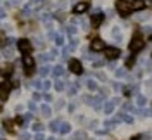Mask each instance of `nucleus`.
Instances as JSON below:
<instances>
[{
  "mask_svg": "<svg viewBox=\"0 0 152 140\" xmlns=\"http://www.w3.org/2000/svg\"><path fill=\"white\" fill-rule=\"evenodd\" d=\"M143 45H145V42H143V38L140 33H135L132 38V42H130V50L132 52H138V50H142Z\"/></svg>",
  "mask_w": 152,
  "mask_h": 140,
  "instance_id": "f257e3e1",
  "label": "nucleus"
},
{
  "mask_svg": "<svg viewBox=\"0 0 152 140\" xmlns=\"http://www.w3.org/2000/svg\"><path fill=\"white\" fill-rule=\"evenodd\" d=\"M116 9L119 10L121 16H128V14L132 12V5H130L128 2H124V0H118V2H116Z\"/></svg>",
  "mask_w": 152,
  "mask_h": 140,
  "instance_id": "f03ea898",
  "label": "nucleus"
},
{
  "mask_svg": "<svg viewBox=\"0 0 152 140\" xmlns=\"http://www.w3.org/2000/svg\"><path fill=\"white\" fill-rule=\"evenodd\" d=\"M67 66H69V71L75 73V75H81L83 73V66H81V62L78 59H69Z\"/></svg>",
  "mask_w": 152,
  "mask_h": 140,
  "instance_id": "7ed1b4c3",
  "label": "nucleus"
},
{
  "mask_svg": "<svg viewBox=\"0 0 152 140\" xmlns=\"http://www.w3.org/2000/svg\"><path fill=\"white\" fill-rule=\"evenodd\" d=\"M10 88H12V83H9V81H2L0 83V100H7Z\"/></svg>",
  "mask_w": 152,
  "mask_h": 140,
  "instance_id": "20e7f679",
  "label": "nucleus"
},
{
  "mask_svg": "<svg viewBox=\"0 0 152 140\" xmlns=\"http://www.w3.org/2000/svg\"><path fill=\"white\" fill-rule=\"evenodd\" d=\"M18 48L21 52H29V50H31V42L26 40V38H21L18 42Z\"/></svg>",
  "mask_w": 152,
  "mask_h": 140,
  "instance_id": "39448f33",
  "label": "nucleus"
},
{
  "mask_svg": "<svg viewBox=\"0 0 152 140\" xmlns=\"http://www.w3.org/2000/svg\"><path fill=\"white\" fill-rule=\"evenodd\" d=\"M105 50V56H107V59H118V57H119V54H121V52H119V48H116V47H109V48H104Z\"/></svg>",
  "mask_w": 152,
  "mask_h": 140,
  "instance_id": "423d86ee",
  "label": "nucleus"
},
{
  "mask_svg": "<svg viewBox=\"0 0 152 140\" xmlns=\"http://www.w3.org/2000/svg\"><path fill=\"white\" fill-rule=\"evenodd\" d=\"M90 48H92V50H95V52H99V50H104V48H105L104 40H100V38H95L94 42H92V45H90Z\"/></svg>",
  "mask_w": 152,
  "mask_h": 140,
  "instance_id": "0eeeda50",
  "label": "nucleus"
},
{
  "mask_svg": "<svg viewBox=\"0 0 152 140\" xmlns=\"http://www.w3.org/2000/svg\"><path fill=\"white\" fill-rule=\"evenodd\" d=\"M88 7H90V4L88 2H80V4H76L75 5V14H83V12H86L88 10Z\"/></svg>",
  "mask_w": 152,
  "mask_h": 140,
  "instance_id": "6e6552de",
  "label": "nucleus"
},
{
  "mask_svg": "<svg viewBox=\"0 0 152 140\" xmlns=\"http://www.w3.org/2000/svg\"><path fill=\"white\" fill-rule=\"evenodd\" d=\"M12 73H14V66L12 64H5L0 67V76H9Z\"/></svg>",
  "mask_w": 152,
  "mask_h": 140,
  "instance_id": "1a4fd4ad",
  "label": "nucleus"
},
{
  "mask_svg": "<svg viewBox=\"0 0 152 140\" xmlns=\"http://www.w3.org/2000/svg\"><path fill=\"white\" fill-rule=\"evenodd\" d=\"M102 21H104V16L97 10V14L92 16V26H100V24H102Z\"/></svg>",
  "mask_w": 152,
  "mask_h": 140,
  "instance_id": "9d476101",
  "label": "nucleus"
},
{
  "mask_svg": "<svg viewBox=\"0 0 152 140\" xmlns=\"http://www.w3.org/2000/svg\"><path fill=\"white\" fill-rule=\"evenodd\" d=\"M23 64L26 67H33L35 66V61H33V57L29 56L28 52H24V56H23Z\"/></svg>",
  "mask_w": 152,
  "mask_h": 140,
  "instance_id": "9b49d317",
  "label": "nucleus"
},
{
  "mask_svg": "<svg viewBox=\"0 0 152 140\" xmlns=\"http://www.w3.org/2000/svg\"><path fill=\"white\" fill-rule=\"evenodd\" d=\"M130 5H132V10H142L145 7V2L143 0H133Z\"/></svg>",
  "mask_w": 152,
  "mask_h": 140,
  "instance_id": "f8f14e48",
  "label": "nucleus"
},
{
  "mask_svg": "<svg viewBox=\"0 0 152 140\" xmlns=\"http://www.w3.org/2000/svg\"><path fill=\"white\" fill-rule=\"evenodd\" d=\"M4 128H5L7 131H10V133H14V130H16V125L10 121V119H5V121H4Z\"/></svg>",
  "mask_w": 152,
  "mask_h": 140,
  "instance_id": "ddd939ff",
  "label": "nucleus"
},
{
  "mask_svg": "<svg viewBox=\"0 0 152 140\" xmlns=\"http://www.w3.org/2000/svg\"><path fill=\"white\" fill-rule=\"evenodd\" d=\"M114 106H116V102H114V100H109V102H105V106H104V111L107 112V114H111V112L114 111Z\"/></svg>",
  "mask_w": 152,
  "mask_h": 140,
  "instance_id": "4468645a",
  "label": "nucleus"
},
{
  "mask_svg": "<svg viewBox=\"0 0 152 140\" xmlns=\"http://www.w3.org/2000/svg\"><path fill=\"white\" fill-rule=\"evenodd\" d=\"M52 75L56 76V78L62 76V75H64V67H62V66H56V67H54V71H52Z\"/></svg>",
  "mask_w": 152,
  "mask_h": 140,
  "instance_id": "2eb2a0df",
  "label": "nucleus"
},
{
  "mask_svg": "<svg viewBox=\"0 0 152 140\" xmlns=\"http://www.w3.org/2000/svg\"><path fill=\"white\" fill-rule=\"evenodd\" d=\"M40 111H42V114H43V116H47V118L52 114V111H50V107H48L47 104H43V106L40 107Z\"/></svg>",
  "mask_w": 152,
  "mask_h": 140,
  "instance_id": "dca6fc26",
  "label": "nucleus"
},
{
  "mask_svg": "<svg viewBox=\"0 0 152 140\" xmlns=\"http://www.w3.org/2000/svg\"><path fill=\"white\" fill-rule=\"evenodd\" d=\"M119 118H121L123 121H126V123H128V125H132V123H133V118H132V116H130V114H124V112H123V114H121Z\"/></svg>",
  "mask_w": 152,
  "mask_h": 140,
  "instance_id": "f3484780",
  "label": "nucleus"
},
{
  "mask_svg": "<svg viewBox=\"0 0 152 140\" xmlns=\"http://www.w3.org/2000/svg\"><path fill=\"white\" fill-rule=\"evenodd\" d=\"M54 86H56L57 92H62V90H64V83H62L61 80H56V85H54Z\"/></svg>",
  "mask_w": 152,
  "mask_h": 140,
  "instance_id": "a211bd4d",
  "label": "nucleus"
},
{
  "mask_svg": "<svg viewBox=\"0 0 152 140\" xmlns=\"http://www.w3.org/2000/svg\"><path fill=\"white\" fill-rule=\"evenodd\" d=\"M59 130H61V133H69L71 126H69L67 123H64V125H61V126H59Z\"/></svg>",
  "mask_w": 152,
  "mask_h": 140,
  "instance_id": "6ab92c4d",
  "label": "nucleus"
},
{
  "mask_svg": "<svg viewBox=\"0 0 152 140\" xmlns=\"http://www.w3.org/2000/svg\"><path fill=\"white\" fill-rule=\"evenodd\" d=\"M86 86H88L92 92H95V90H97V83H95L94 80H88V81H86Z\"/></svg>",
  "mask_w": 152,
  "mask_h": 140,
  "instance_id": "aec40b11",
  "label": "nucleus"
},
{
  "mask_svg": "<svg viewBox=\"0 0 152 140\" xmlns=\"http://www.w3.org/2000/svg\"><path fill=\"white\" fill-rule=\"evenodd\" d=\"M145 102H147V99H145L143 95H138V97H137V104H138V106H145Z\"/></svg>",
  "mask_w": 152,
  "mask_h": 140,
  "instance_id": "412c9836",
  "label": "nucleus"
},
{
  "mask_svg": "<svg viewBox=\"0 0 152 140\" xmlns=\"http://www.w3.org/2000/svg\"><path fill=\"white\" fill-rule=\"evenodd\" d=\"M73 140H86V137H85V133H83V131H78V133H76V137Z\"/></svg>",
  "mask_w": 152,
  "mask_h": 140,
  "instance_id": "4be33fe9",
  "label": "nucleus"
},
{
  "mask_svg": "<svg viewBox=\"0 0 152 140\" xmlns=\"http://www.w3.org/2000/svg\"><path fill=\"white\" fill-rule=\"evenodd\" d=\"M50 86H52V83H50V81H48V80H45V81H43V83L40 85V88H43V90H48V88H50Z\"/></svg>",
  "mask_w": 152,
  "mask_h": 140,
  "instance_id": "5701e85b",
  "label": "nucleus"
},
{
  "mask_svg": "<svg viewBox=\"0 0 152 140\" xmlns=\"http://www.w3.org/2000/svg\"><path fill=\"white\" fill-rule=\"evenodd\" d=\"M5 45H7V38H5L4 33H0V47H5Z\"/></svg>",
  "mask_w": 152,
  "mask_h": 140,
  "instance_id": "b1692460",
  "label": "nucleus"
},
{
  "mask_svg": "<svg viewBox=\"0 0 152 140\" xmlns=\"http://www.w3.org/2000/svg\"><path fill=\"white\" fill-rule=\"evenodd\" d=\"M48 128H50L52 131H57V130H59V123H57V121L50 123V126H48Z\"/></svg>",
  "mask_w": 152,
  "mask_h": 140,
  "instance_id": "393cba45",
  "label": "nucleus"
},
{
  "mask_svg": "<svg viewBox=\"0 0 152 140\" xmlns=\"http://www.w3.org/2000/svg\"><path fill=\"white\" fill-rule=\"evenodd\" d=\"M40 75H42V76H47V75H48V67H47V66H42V69H40Z\"/></svg>",
  "mask_w": 152,
  "mask_h": 140,
  "instance_id": "a878e982",
  "label": "nucleus"
},
{
  "mask_svg": "<svg viewBox=\"0 0 152 140\" xmlns=\"http://www.w3.org/2000/svg\"><path fill=\"white\" fill-rule=\"evenodd\" d=\"M33 130H35V131H42V130H43V125H40V123H35V125H33Z\"/></svg>",
  "mask_w": 152,
  "mask_h": 140,
  "instance_id": "bb28decb",
  "label": "nucleus"
},
{
  "mask_svg": "<svg viewBox=\"0 0 152 140\" xmlns=\"http://www.w3.org/2000/svg\"><path fill=\"white\" fill-rule=\"evenodd\" d=\"M76 31H78L76 26H69V28H67V33H71V35H76Z\"/></svg>",
  "mask_w": 152,
  "mask_h": 140,
  "instance_id": "cd10ccee",
  "label": "nucleus"
},
{
  "mask_svg": "<svg viewBox=\"0 0 152 140\" xmlns=\"http://www.w3.org/2000/svg\"><path fill=\"white\" fill-rule=\"evenodd\" d=\"M116 76H118V78H123V76H124V71H123V69H118V71H116Z\"/></svg>",
  "mask_w": 152,
  "mask_h": 140,
  "instance_id": "c85d7f7f",
  "label": "nucleus"
},
{
  "mask_svg": "<svg viewBox=\"0 0 152 140\" xmlns=\"http://www.w3.org/2000/svg\"><path fill=\"white\" fill-rule=\"evenodd\" d=\"M33 99H35V100H40V99H42V93H40V92L33 93Z\"/></svg>",
  "mask_w": 152,
  "mask_h": 140,
  "instance_id": "c756f323",
  "label": "nucleus"
},
{
  "mask_svg": "<svg viewBox=\"0 0 152 140\" xmlns=\"http://www.w3.org/2000/svg\"><path fill=\"white\" fill-rule=\"evenodd\" d=\"M21 139H23V140H29V139H31V135H29V133H23V135H21Z\"/></svg>",
  "mask_w": 152,
  "mask_h": 140,
  "instance_id": "7c9ffc66",
  "label": "nucleus"
},
{
  "mask_svg": "<svg viewBox=\"0 0 152 140\" xmlns=\"http://www.w3.org/2000/svg\"><path fill=\"white\" fill-rule=\"evenodd\" d=\"M43 99H45L47 102H50V100H52V95H48V93H43Z\"/></svg>",
  "mask_w": 152,
  "mask_h": 140,
  "instance_id": "2f4dec72",
  "label": "nucleus"
},
{
  "mask_svg": "<svg viewBox=\"0 0 152 140\" xmlns=\"http://www.w3.org/2000/svg\"><path fill=\"white\" fill-rule=\"evenodd\" d=\"M37 140H43V133H37V137H35Z\"/></svg>",
  "mask_w": 152,
  "mask_h": 140,
  "instance_id": "473e14b6",
  "label": "nucleus"
},
{
  "mask_svg": "<svg viewBox=\"0 0 152 140\" xmlns=\"http://www.w3.org/2000/svg\"><path fill=\"white\" fill-rule=\"evenodd\" d=\"M28 107L31 109V111H35V102H29V104H28Z\"/></svg>",
  "mask_w": 152,
  "mask_h": 140,
  "instance_id": "72a5a7b5",
  "label": "nucleus"
},
{
  "mask_svg": "<svg viewBox=\"0 0 152 140\" xmlns=\"http://www.w3.org/2000/svg\"><path fill=\"white\" fill-rule=\"evenodd\" d=\"M132 140H142V135H135Z\"/></svg>",
  "mask_w": 152,
  "mask_h": 140,
  "instance_id": "f704fd0d",
  "label": "nucleus"
},
{
  "mask_svg": "<svg viewBox=\"0 0 152 140\" xmlns=\"http://www.w3.org/2000/svg\"><path fill=\"white\" fill-rule=\"evenodd\" d=\"M69 93H71V95H75V93H76V86H73V88L69 90Z\"/></svg>",
  "mask_w": 152,
  "mask_h": 140,
  "instance_id": "c9c22d12",
  "label": "nucleus"
},
{
  "mask_svg": "<svg viewBox=\"0 0 152 140\" xmlns=\"http://www.w3.org/2000/svg\"><path fill=\"white\" fill-rule=\"evenodd\" d=\"M0 18H5V12H4L2 9H0Z\"/></svg>",
  "mask_w": 152,
  "mask_h": 140,
  "instance_id": "e433bc0d",
  "label": "nucleus"
},
{
  "mask_svg": "<svg viewBox=\"0 0 152 140\" xmlns=\"http://www.w3.org/2000/svg\"><path fill=\"white\" fill-rule=\"evenodd\" d=\"M12 4H19V0H12Z\"/></svg>",
  "mask_w": 152,
  "mask_h": 140,
  "instance_id": "4c0bfd02",
  "label": "nucleus"
},
{
  "mask_svg": "<svg viewBox=\"0 0 152 140\" xmlns=\"http://www.w3.org/2000/svg\"><path fill=\"white\" fill-rule=\"evenodd\" d=\"M33 2H35V4H38V2H43V0H33Z\"/></svg>",
  "mask_w": 152,
  "mask_h": 140,
  "instance_id": "58836bf2",
  "label": "nucleus"
},
{
  "mask_svg": "<svg viewBox=\"0 0 152 140\" xmlns=\"http://www.w3.org/2000/svg\"><path fill=\"white\" fill-rule=\"evenodd\" d=\"M0 112H2V106H0Z\"/></svg>",
  "mask_w": 152,
  "mask_h": 140,
  "instance_id": "ea45409f",
  "label": "nucleus"
},
{
  "mask_svg": "<svg viewBox=\"0 0 152 140\" xmlns=\"http://www.w3.org/2000/svg\"><path fill=\"white\" fill-rule=\"evenodd\" d=\"M48 140H54V139H48Z\"/></svg>",
  "mask_w": 152,
  "mask_h": 140,
  "instance_id": "a19ab883",
  "label": "nucleus"
}]
</instances>
